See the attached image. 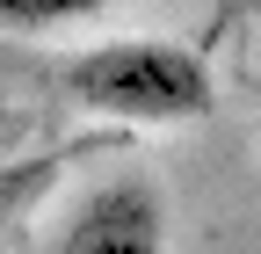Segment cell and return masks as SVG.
<instances>
[{
  "label": "cell",
  "mask_w": 261,
  "mask_h": 254,
  "mask_svg": "<svg viewBox=\"0 0 261 254\" xmlns=\"http://www.w3.org/2000/svg\"><path fill=\"white\" fill-rule=\"evenodd\" d=\"M58 87L80 109L109 116V123H145V131L196 123V116L218 109L211 66L174 37H109V44H94L80 58H65Z\"/></svg>",
  "instance_id": "1"
},
{
  "label": "cell",
  "mask_w": 261,
  "mask_h": 254,
  "mask_svg": "<svg viewBox=\"0 0 261 254\" xmlns=\"http://www.w3.org/2000/svg\"><path fill=\"white\" fill-rule=\"evenodd\" d=\"M167 225L174 218H167V196H160L152 174H109L51 218L44 247L51 254H160Z\"/></svg>",
  "instance_id": "2"
},
{
  "label": "cell",
  "mask_w": 261,
  "mask_h": 254,
  "mask_svg": "<svg viewBox=\"0 0 261 254\" xmlns=\"http://www.w3.org/2000/svg\"><path fill=\"white\" fill-rule=\"evenodd\" d=\"M58 167H65V153H37V160H8L0 167V240L37 211V196L58 182Z\"/></svg>",
  "instance_id": "3"
},
{
  "label": "cell",
  "mask_w": 261,
  "mask_h": 254,
  "mask_svg": "<svg viewBox=\"0 0 261 254\" xmlns=\"http://www.w3.org/2000/svg\"><path fill=\"white\" fill-rule=\"evenodd\" d=\"M102 8H109V0H0V29H8V37H44V29L87 22Z\"/></svg>",
  "instance_id": "4"
}]
</instances>
